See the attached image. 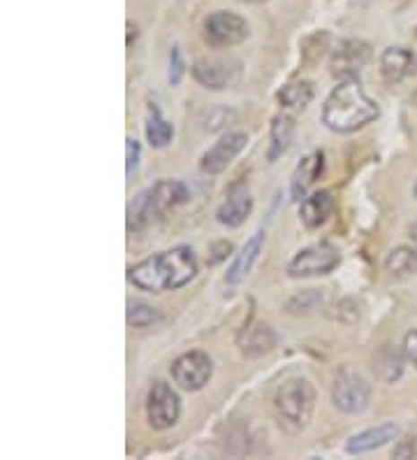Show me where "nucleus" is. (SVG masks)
<instances>
[{"label": "nucleus", "mask_w": 417, "mask_h": 460, "mask_svg": "<svg viewBox=\"0 0 417 460\" xmlns=\"http://www.w3.org/2000/svg\"><path fill=\"white\" fill-rule=\"evenodd\" d=\"M193 77L204 89L222 91L239 79V63L222 61V58H200L193 66Z\"/></svg>", "instance_id": "nucleus-12"}, {"label": "nucleus", "mask_w": 417, "mask_h": 460, "mask_svg": "<svg viewBox=\"0 0 417 460\" xmlns=\"http://www.w3.org/2000/svg\"><path fill=\"white\" fill-rule=\"evenodd\" d=\"M184 73H186V66H184V58H181V49H178V47H172V51H169V84L172 86L181 84Z\"/></svg>", "instance_id": "nucleus-27"}, {"label": "nucleus", "mask_w": 417, "mask_h": 460, "mask_svg": "<svg viewBox=\"0 0 417 460\" xmlns=\"http://www.w3.org/2000/svg\"><path fill=\"white\" fill-rule=\"evenodd\" d=\"M417 57L406 47H387L380 54V75L387 84H399L415 73Z\"/></svg>", "instance_id": "nucleus-13"}, {"label": "nucleus", "mask_w": 417, "mask_h": 460, "mask_svg": "<svg viewBox=\"0 0 417 460\" xmlns=\"http://www.w3.org/2000/svg\"><path fill=\"white\" fill-rule=\"evenodd\" d=\"M411 237H413V242H415V244H417V224L411 226Z\"/></svg>", "instance_id": "nucleus-33"}, {"label": "nucleus", "mask_w": 417, "mask_h": 460, "mask_svg": "<svg viewBox=\"0 0 417 460\" xmlns=\"http://www.w3.org/2000/svg\"><path fill=\"white\" fill-rule=\"evenodd\" d=\"M313 101V84L311 82H295V84L283 86L278 93V102L285 110H304Z\"/></svg>", "instance_id": "nucleus-24"}, {"label": "nucleus", "mask_w": 417, "mask_h": 460, "mask_svg": "<svg viewBox=\"0 0 417 460\" xmlns=\"http://www.w3.org/2000/svg\"><path fill=\"white\" fill-rule=\"evenodd\" d=\"M415 198H417V184H415Z\"/></svg>", "instance_id": "nucleus-35"}, {"label": "nucleus", "mask_w": 417, "mask_h": 460, "mask_svg": "<svg viewBox=\"0 0 417 460\" xmlns=\"http://www.w3.org/2000/svg\"><path fill=\"white\" fill-rule=\"evenodd\" d=\"M246 145H248V135L244 130H232V133L222 135L209 152H204L200 168L209 174H221L222 170H228L234 158L244 152Z\"/></svg>", "instance_id": "nucleus-11"}, {"label": "nucleus", "mask_w": 417, "mask_h": 460, "mask_svg": "<svg viewBox=\"0 0 417 460\" xmlns=\"http://www.w3.org/2000/svg\"><path fill=\"white\" fill-rule=\"evenodd\" d=\"M253 212V198L246 189H232L225 198L221 208L216 209V219L221 226H228V228H239L246 224V219Z\"/></svg>", "instance_id": "nucleus-15"}, {"label": "nucleus", "mask_w": 417, "mask_h": 460, "mask_svg": "<svg viewBox=\"0 0 417 460\" xmlns=\"http://www.w3.org/2000/svg\"><path fill=\"white\" fill-rule=\"evenodd\" d=\"M133 40H137V26L128 22V47H133Z\"/></svg>", "instance_id": "nucleus-32"}, {"label": "nucleus", "mask_w": 417, "mask_h": 460, "mask_svg": "<svg viewBox=\"0 0 417 460\" xmlns=\"http://www.w3.org/2000/svg\"><path fill=\"white\" fill-rule=\"evenodd\" d=\"M190 200L188 186L178 180H161L130 200L128 230L144 233L165 217L169 209H177Z\"/></svg>", "instance_id": "nucleus-3"}, {"label": "nucleus", "mask_w": 417, "mask_h": 460, "mask_svg": "<svg viewBox=\"0 0 417 460\" xmlns=\"http://www.w3.org/2000/svg\"><path fill=\"white\" fill-rule=\"evenodd\" d=\"M139 158H142V146H139V142L135 137H128L126 140V174L128 177H133V172L137 170Z\"/></svg>", "instance_id": "nucleus-28"}, {"label": "nucleus", "mask_w": 417, "mask_h": 460, "mask_svg": "<svg viewBox=\"0 0 417 460\" xmlns=\"http://www.w3.org/2000/svg\"><path fill=\"white\" fill-rule=\"evenodd\" d=\"M332 402L343 414H361L371 402V384L367 382V376H361L352 367H341L334 375Z\"/></svg>", "instance_id": "nucleus-5"}, {"label": "nucleus", "mask_w": 417, "mask_h": 460, "mask_svg": "<svg viewBox=\"0 0 417 460\" xmlns=\"http://www.w3.org/2000/svg\"><path fill=\"white\" fill-rule=\"evenodd\" d=\"M172 137L174 126L162 119L161 107L153 102V105L149 107V119H146V140H149V145L153 146V149H165V146L172 142Z\"/></svg>", "instance_id": "nucleus-23"}, {"label": "nucleus", "mask_w": 417, "mask_h": 460, "mask_svg": "<svg viewBox=\"0 0 417 460\" xmlns=\"http://www.w3.org/2000/svg\"><path fill=\"white\" fill-rule=\"evenodd\" d=\"M248 22L234 12H213L204 22V40L213 49H225L248 38Z\"/></svg>", "instance_id": "nucleus-7"}, {"label": "nucleus", "mask_w": 417, "mask_h": 460, "mask_svg": "<svg viewBox=\"0 0 417 460\" xmlns=\"http://www.w3.org/2000/svg\"><path fill=\"white\" fill-rule=\"evenodd\" d=\"M181 416V400L169 384L156 382L146 395V419L153 430H167Z\"/></svg>", "instance_id": "nucleus-8"}, {"label": "nucleus", "mask_w": 417, "mask_h": 460, "mask_svg": "<svg viewBox=\"0 0 417 460\" xmlns=\"http://www.w3.org/2000/svg\"><path fill=\"white\" fill-rule=\"evenodd\" d=\"M396 438H399V426H396V423H380V426L376 428L357 432L355 438H351L345 442V451L351 456L369 454V451L383 449L389 442H395Z\"/></svg>", "instance_id": "nucleus-14"}, {"label": "nucleus", "mask_w": 417, "mask_h": 460, "mask_svg": "<svg viewBox=\"0 0 417 460\" xmlns=\"http://www.w3.org/2000/svg\"><path fill=\"white\" fill-rule=\"evenodd\" d=\"M404 358H406L404 347L399 351L392 344H385L378 354H376V358H373V370H376L378 379H383L385 384H395L404 375Z\"/></svg>", "instance_id": "nucleus-21"}, {"label": "nucleus", "mask_w": 417, "mask_h": 460, "mask_svg": "<svg viewBox=\"0 0 417 460\" xmlns=\"http://www.w3.org/2000/svg\"><path fill=\"white\" fill-rule=\"evenodd\" d=\"M371 61V47L364 40H341L332 51V75L341 79H352Z\"/></svg>", "instance_id": "nucleus-10"}, {"label": "nucleus", "mask_w": 417, "mask_h": 460, "mask_svg": "<svg viewBox=\"0 0 417 460\" xmlns=\"http://www.w3.org/2000/svg\"><path fill=\"white\" fill-rule=\"evenodd\" d=\"M325 170V154L313 152L311 156H306L300 165H297L295 174H292V184H290V193L295 200H304L306 191L320 180V174Z\"/></svg>", "instance_id": "nucleus-18"}, {"label": "nucleus", "mask_w": 417, "mask_h": 460, "mask_svg": "<svg viewBox=\"0 0 417 460\" xmlns=\"http://www.w3.org/2000/svg\"><path fill=\"white\" fill-rule=\"evenodd\" d=\"M262 247H265V230H256V233L250 235V240L244 244V249L237 253L234 263L230 265L228 275H225V281H228L230 287L239 284L241 279H246V277H248V272L253 270L256 261L260 259Z\"/></svg>", "instance_id": "nucleus-17"}, {"label": "nucleus", "mask_w": 417, "mask_h": 460, "mask_svg": "<svg viewBox=\"0 0 417 460\" xmlns=\"http://www.w3.org/2000/svg\"><path fill=\"white\" fill-rule=\"evenodd\" d=\"M292 137H295V121H292L288 114H278V117H274L272 128H269V164H276L278 158L288 152L290 145H292Z\"/></svg>", "instance_id": "nucleus-20"}, {"label": "nucleus", "mask_w": 417, "mask_h": 460, "mask_svg": "<svg viewBox=\"0 0 417 460\" xmlns=\"http://www.w3.org/2000/svg\"><path fill=\"white\" fill-rule=\"evenodd\" d=\"M341 253L339 249L323 242L311 244L295 253V259L288 263V275L292 279H308V277H325L339 268Z\"/></svg>", "instance_id": "nucleus-6"}, {"label": "nucleus", "mask_w": 417, "mask_h": 460, "mask_svg": "<svg viewBox=\"0 0 417 460\" xmlns=\"http://www.w3.org/2000/svg\"><path fill=\"white\" fill-rule=\"evenodd\" d=\"M126 321H128V326L133 328H149L161 321V312H158L156 307H151L149 303L130 300L128 312H126Z\"/></svg>", "instance_id": "nucleus-25"}, {"label": "nucleus", "mask_w": 417, "mask_h": 460, "mask_svg": "<svg viewBox=\"0 0 417 460\" xmlns=\"http://www.w3.org/2000/svg\"><path fill=\"white\" fill-rule=\"evenodd\" d=\"M195 275H197V256L184 244L139 261L128 270L130 284L146 293L177 291L190 284Z\"/></svg>", "instance_id": "nucleus-1"}, {"label": "nucleus", "mask_w": 417, "mask_h": 460, "mask_svg": "<svg viewBox=\"0 0 417 460\" xmlns=\"http://www.w3.org/2000/svg\"><path fill=\"white\" fill-rule=\"evenodd\" d=\"M395 458H417V435H408V438L399 439V444L395 447Z\"/></svg>", "instance_id": "nucleus-29"}, {"label": "nucleus", "mask_w": 417, "mask_h": 460, "mask_svg": "<svg viewBox=\"0 0 417 460\" xmlns=\"http://www.w3.org/2000/svg\"><path fill=\"white\" fill-rule=\"evenodd\" d=\"M274 347H276V332H274L267 323L248 326L239 335L241 354L248 356V358H257V356L269 354Z\"/></svg>", "instance_id": "nucleus-19"}, {"label": "nucleus", "mask_w": 417, "mask_h": 460, "mask_svg": "<svg viewBox=\"0 0 417 460\" xmlns=\"http://www.w3.org/2000/svg\"><path fill=\"white\" fill-rule=\"evenodd\" d=\"M274 411L278 426L288 435H300L313 419L316 411V388L304 376H292L278 386L274 395Z\"/></svg>", "instance_id": "nucleus-4"}, {"label": "nucleus", "mask_w": 417, "mask_h": 460, "mask_svg": "<svg viewBox=\"0 0 417 460\" xmlns=\"http://www.w3.org/2000/svg\"><path fill=\"white\" fill-rule=\"evenodd\" d=\"M241 3H248V5H262V3H267V0H241Z\"/></svg>", "instance_id": "nucleus-34"}, {"label": "nucleus", "mask_w": 417, "mask_h": 460, "mask_svg": "<svg viewBox=\"0 0 417 460\" xmlns=\"http://www.w3.org/2000/svg\"><path fill=\"white\" fill-rule=\"evenodd\" d=\"M404 354H406L408 363L417 367V331L406 332V337H404Z\"/></svg>", "instance_id": "nucleus-31"}, {"label": "nucleus", "mask_w": 417, "mask_h": 460, "mask_svg": "<svg viewBox=\"0 0 417 460\" xmlns=\"http://www.w3.org/2000/svg\"><path fill=\"white\" fill-rule=\"evenodd\" d=\"M232 242H216V244H212V249H209V259H206V263L209 265H216L221 263V261H225L232 253Z\"/></svg>", "instance_id": "nucleus-30"}, {"label": "nucleus", "mask_w": 417, "mask_h": 460, "mask_svg": "<svg viewBox=\"0 0 417 460\" xmlns=\"http://www.w3.org/2000/svg\"><path fill=\"white\" fill-rule=\"evenodd\" d=\"M323 303V296L316 291V288H308V291L300 293V296H295L292 300L288 303V312L290 314H301V312H311V309H316L317 305Z\"/></svg>", "instance_id": "nucleus-26"}, {"label": "nucleus", "mask_w": 417, "mask_h": 460, "mask_svg": "<svg viewBox=\"0 0 417 460\" xmlns=\"http://www.w3.org/2000/svg\"><path fill=\"white\" fill-rule=\"evenodd\" d=\"M213 375V363L204 351H188L181 354L172 363V376L178 388H184L188 394L202 391L209 384Z\"/></svg>", "instance_id": "nucleus-9"}, {"label": "nucleus", "mask_w": 417, "mask_h": 460, "mask_svg": "<svg viewBox=\"0 0 417 460\" xmlns=\"http://www.w3.org/2000/svg\"><path fill=\"white\" fill-rule=\"evenodd\" d=\"M334 208H336V202H334V196L329 191L311 193V196H306L304 200L300 202L301 224H304L308 230L320 228V226L327 224Z\"/></svg>", "instance_id": "nucleus-16"}, {"label": "nucleus", "mask_w": 417, "mask_h": 460, "mask_svg": "<svg viewBox=\"0 0 417 460\" xmlns=\"http://www.w3.org/2000/svg\"><path fill=\"white\" fill-rule=\"evenodd\" d=\"M385 272L395 279H406V277L417 275V249L401 244L387 253L385 259Z\"/></svg>", "instance_id": "nucleus-22"}, {"label": "nucleus", "mask_w": 417, "mask_h": 460, "mask_svg": "<svg viewBox=\"0 0 417 460\" xmlns=\"http://www.w3.org/2000/svg\"><path fill=\"white\" fill-rule=\"evenodd\" d=\"M380 117L378 102L369 96L355 77L343 79L329 93L323 107V124L341 135L355 133Z\"/></svg>", "instance_id": "nucleus-2"}]
</instances>
